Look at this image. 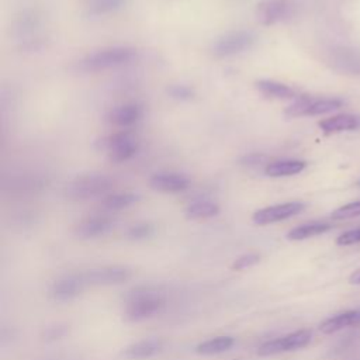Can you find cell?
Returning a JSON list of instances; mask_svg holds the SVG:
<instances>
[{"mask_svg": "<svg viewBox=\"0 0 360 360\" xmlns=\"http://www.w3.org/2000/svg\"><path fill=\"white\" fill-rule=\"evenodd\" d=\"M156 232V228L152 222H138L131 225L127 232L125 236L129 240H145L149 239L150 236H153Z\"/></svg>", "mask_w": 360, "mask_h": 360, "instance_id": "26", "label": "cell"}, {"mask_svg": "<svg viewBox=\"0 0 360 360\" xmlns=\"http://www.w3.org/2000/svg\"><path fill=\"white\" fill-rule=\"evenodd\" d=\"M294 14L291 0H263L257 4L256 17L262 25H274L288 20Z\"/></svg>", "mask_w": 360, "mask_h": 360, "instance_id": "12", "label": "cell"}, {"mask_svg": "<svg viewBox=\"0 0 360 360\" xmlns=\"http://www.w3.org/2000/svg\"><path fill=\"white\" fill-rule=\"evenodd\" d=\"M167 94L174 100L187 101L194 97V90H193V87H190L187 84L177 83V84H170L167 87Z\"/></svg>", "mask_w": 360, "mask_h": 360, "instance_id": "30", "label": "cell"}, {"mask_svg": "<svg viewBox=\"0 0 360 360\" xmlns=\"http://www.w3.org/2000/svg\"><path fill=\"white\" fill-rule=\"evenodd\" d=\"M165 349V342L160 338H146L125 346L121 356L125 360H148L160 354Z\"/></svg>", "mask_w": 360, "mask_h": 360, "instance_id": "14", "label": "cell"}, {"mask_svg": "<svg viewBox=\"0 0 360 360\" xmlns=\"http://www.w3.org/2000/svg\"><path fill=\"white\" fill-rule=\"evenodd\" d=\"M86 287H87V283L83 277V273H69L56 278L51 284L49 295L55 301L69 302L77 298L84 291Z\"/></svg>", "mask_w": 360, "mask_h": 360, "instance_id": "10", "label": "cell"}, {"mask_svg": "<svg viewBox=\"0 0 360 360\" xmlns=\"http://www.w3.org/2000/svg\"><path fill=\"white\" fill-rule=\"evenodd\" d=\"M132 276V269L122 264L93 267L83 273L87 285H120L127 283Z\"/></svg>", "mask_w": 360, "mask_h": 360, "instance_id": "9", "label": "cell"}, {"mask_svg": "<svg viewBox=\"0 0 360 360\" xmlns=\"http://www.w3.org/2000/svg\"><path fill=\"white\" fill-rule=\"evenodd\" d=\"M219 214V205L211 200H195L186 207L188 219H208Z\"/></svg>", "mask_w": 360, "mask_h": 360, "instance_id": "22", "label": "cell"}, {"mask_svg": "<svg viewBox=\"0 0 360 360\" xmlns=\"http://www.w3.org/2000/svg\"><path fill=\"white\" fill-rule=\"evenodd\" d=\"M114 226H115V222L112 218L107 215H94L80 221L75 226V235L83 240L96 239L107 235L110 231H112Z\"/></svg>", "mask_w": 360, "mask_h": 360, "instance_id": "13", "label": "cell"}, {"mask_svg": "<svg viewBox=\"0 0 360 360\" xmlns=\"http://www.w3.org/2000/svg\"><path fill=\"white\" fill-rule=\"evenodd\" d=\"M332 228L330 224L328 222H307L302 225H298L295 228H292L291 231H288L287 233V239L290 240H304L308 238H314L318 235H322L325 232H328Z\"/></svg>", "mask_w": 360, "mask_h": 360, "instance_id": "23", "label": "cell"}, {"mask_svg": "<svg viewBox=\"0 0 360 360\" xmlns=\"http://www.w3.org/2000/svg\"><path fill=\"white\" fill-rule=\"evenodd\" d=\"M166 307L165 295L153 287H136L125 297L124 316L129 322H142L163 311Z\"/></svg>", "mask_w": 360, "mask_h": 360, "instance_id": "1", "label": "cell"}, {"mask_svg": "<svg viewBox=\"0 0 360 360\" xmlns=\"http://www.w3.org/2000/svg\"><path fill=\"white\" fill-rule=\"evenodd\" d=\"M125 4V0H90L86 13L89 15H105L120 10Z\"/></svg>", "mask_w": 360, "mask_h": 360, "instance_id": "25", "label": "cell"}, {"mask_svg": "<svg viewBox=\"0 0 360 360\" xmlns=\"http://www.w3.org/2000/svg\"><path fill=\"white\" fill-rule=\"evenodd\" d=\"M256 89L260 91V94L273 100L297 98V93L291 86L281 82H276V80L260 79L256 82Z\"/></svg>", "mask_w": 360, "mask_h": 360, "instance_id": "19", "label": "cell"}, {"mask_svg": "<svg viewBox=\"0 0 360 360\" xmlns=\"http://www.w3.org/2000/svg\"><path fill=\"white\" fill-rule=\"evenodd\" d=\"M69 332V328L68 325L65 323H56V325H52V326H48L42 336L46 342H55V340H59V339H63Z\"/></svg>", "mask_w": 360, "mask_h": 360, "instance_id": "31", "label": "cell"}, {"mask_svg": "<svg viewBox=\"0 0 360 360\" xmlns=\"http://www.w3.org/2000/svg\"><path fill=\"white\" fill-rule=\"evenodd\" d=\"M114 180L104 173H87L72 179L65 186V195L73 201H86L108 195Z\"/></svg>", "mask_w": 360, "mask_h": 360, "instance_id": "3", "label": "cell"}, {"mask_svg": "<svg viewBox=\"0 0 360 360\" xmlns=\"http://www.w3.org/2000/svg\"><path fill=\"white\" fill-rule=\"evenodd\" d=\"M17 39L21 42L24 49H37L44 39L45 25L42 14L35 8H25L17 17L15 22Z\"/></svg>", "mask_w": 360, "mask_h": 360, "instance_id": "4", "label": "cell"}, {"mask_svg": "<svg viewBox=\"0 0 360 360\" xmlns=\"http://www.w3.org/2000/svg\"><path fill=\"white\" fill-rule=\"evenodd\" d=\"M259 262H260V255L255 253V252H250V253H245V255L238 256L233 260V263L231 264V269L235 270V271H242V270L253 267Z\"/></svg>", "mask_w": 360, "mask_h": 360, "instance_id": "29", "label": "cell"}, {"mask_svg": "<svg viewBox=\"0 0 360 360\" xmlns=\"http://www.w3.org/2000/svg\"><path fill=\"white\" fill-rule=\"evenodd\" d=\"M330 217H332V219H349V218L360 217V200L347 202V204L336 208L330 214Z\"/></svg>", "mask_w": 360, "mask_h": 360, "instance_id": "28", "label": "cell"}, {"mask_svg": "<svg viewBox=\"0 0 360 360\" xmlns=\"http://www.w3.org/2000/svg\"><path fill=\"white\" fill-rule=\"evenodd\" d=\"M356 243H360V226L346 231L336 238V245L339 246H350Z\"/></svg>", "mask_w": 360, "mask_h": 360, "instance_id": "32", "label": "cell"}, {"mask_svg": "<svg viewBox=\"0 0 360 360\" xmlns=\"http://www.w3.org/2000/svg\"><path fill=\"white\" fill-rule=\"evenodd\" d=\"M101 148L108 153L111 162L121 163L136 155L139 143L136 136L129 131H120L104 138L101 141Z\"/></svg>", "mask_w": 360, "mask_h": 360, "instance_id": "8", "label": "cell"}, {"mask_svg": "<svg viewBox=\"0 0 360 360\" xmlns=\"http://www.w3.org/2000/svg\"><path fill=\"white\" fill-rule=\"evenodd\" d=\"M255 42H256V35L252 31H248V30L229 31L214 41L211 46V52L215 58H228L250 49L255 45Z\"/></svg>", "mask_w": 360, "mask_h": 360, "instance_id": "5", "label": "cell"}, {"mask_svg": "<svg viewBox=\"0 0 360 360\" xmlns=\"http://www.w3.org/2000/svg\"><path fill=\"white\" fill-rule=\"evenodd\" d=\"M318 127L326 135L346 132V131H354V129L360 128V117L354 115V114H338V115L321 120L318 122Z\"/></svg>", "mask_w": 360, "mask_h": 360, "instance_id": "18", "label": "cell"}, {"mask_svg": "<svg viewBox=\"0 0 360 360\" xmlns=\"http://www.w3.org/2000/svg\"><path fill=\"white\" fill-rule=\"evenodd\" d=\"M359 325H360V308L343 311L326 318L319 323V330L323 335H332L345 328L359 326Z\"/></svg>", "mask_w": 360, "mask_h": 360, "instance_id": "16", "label": "cell"}, {"mask_svg": "<svg viewBox=\"0 0 360 360\" xmlns=\"http://www.w3.org/2000/svg\"><path fill=\"white\" fill-rule=\"evenodd\" d=\"M305 204L301 201H288L283 204H276V205H269L264 208L257 210L252 215V221L256 225H270L276 224L284 219H288L301 211H304Z\"/></svg>", "mask_w": 360, "mask_h": 360, "instance_id": "11", "label": "cell"}, {"mask_svg": "<svg viewBox=\"0 0 360 360\" xmlns=\"http://www.w3.org/2000/svg\"><path fill=\"white\" fill-rule=\"evenodd\" d=\"M235 345V338L231 335H219L200 342L195 346V353L201 356H214L228 352Z\"/></svg>", "mask_w": 360, "mask_h": 360, "instance_id": "21", "label": "cell"}, {"mask_svg": "<svg viewBox=\"0 0 360 360\" xmlns=\"http://www.w3.org/2000/svg\"><path fill=\"white\" fill-rule=\"evenodd\" d=\"M149 186L152 190L160 193H180L190 186V180L181 173L160 172L149 179Z\"/></svg>", "mask_w": 360, "mask_h": 360, "instance_id": "15", "label": "cell"}, {"mask_svg": "<svg viewBox=\"0 0 360 360\" xmlns=\"http://www.w3.org/2000/svg\"><path fill=\"white\" fill-rule=\"evenodd\" d=\"M139 201V195L135 193H112L103 198L101 205L108 211L125 210Z\"/></svg>", "mask_w": 360, "mask_h": 360, "instance_id": "24", "label": "cell"}, {"mask_svg": "<svg viewBox=\"0 0 360 360\" xmlns=\"http://www.w3.org/2000/svg\"><path fill=\"white\" fill-rule=\"evenodd\" d=\"M307 167V163L304 160L298 159H283V160H274L266 165L264 173L269 177H288L301 173Z\"/></svg>", "mask_w": 360, "mask_h": 360, "instance_id": "20", "label": "cell"}, {"mask_svg": "<svg viewBox=\"0 0 360 360\" xmlns=\"http://www.w3.org/2000/svg\"><path fill=\"white\" fill-rule=\"evenodd\" d=\"M136 56V51L131 46H107L93 51L77 62H75V70L82 73L103 72L107 69H114L129 63Z\"/></svg>", "mask_w": 360, "mask_h": 360, "instance_id": "2", "label": "cell"}, {"mask_svg": "<svg viewBox=\"0 0 360 360\" xmlns=\"http://www.w3.org/2000/svg\"><path fill=\"white\" fill-rule=\"evenodd\" d=\"M312 339V332L308 329H298L294 332H290L287 335L266 340L257 347L259 356H274L280 353L294 352L298 349H302L309 345Z\"/></svg>", "mask_w": 360, "mask_h": 360, "instance_id": "6", "label": "cell"}, {"mask_svg": "<svg viewBox=\"0 0 360 360\" xmlns=\"http://www.w3.org/2000/svg\"><path fill=\"white\" fill-rule=\"evenodd\" d=\"M142 117V107L136 103H124L114 107L108 114V121L121 128L131 127L136 124Z\"/></svg>", "mask_w": 360, "mask_h": 360, "instance_id": "17", "label": "cell"}, {"mask_svg": "<svg viewBox=\"0 0 360 360\" xmlns=\"http://www.w3.org/2000/svg\"><path fill=\"white\" fill-rule=\"evenodd\" d=\"M340 105L342 100L339 98H314L309 96H301L297 97L295 101L285 108L284 114L290 118L323 115L340 108Z\"/></svg>", "mask_w": 360, "mask_h": 360, "instance_id": "7", "label": "cell"}, {"mask_svg": "<svg viewBox=\"0 0 360 360\" xmlns=\"http://www.w3.org/2000/svg\"><path fill=\"white\" fill-rule=\"evenodd\" d=\"M44 183L42 180H39L38 177H28V176H24V177H17L14 180H11V188L18 191V193H32V191H37L39 188H42Z\"/></svg>", "mask_w": 360, "mask_h": 360, "instance_id": "27", "label": "cell"}, {"mask_svg": "<svg viewBox=\"0 0 360 360\" xmlns=\"http://www.w3.org/2000/svg\"><path fill=\"white\" fill-rule=\"evenodd\" d=\"M349 283H350V284H357V285H360V269L354 270V271L349 276Z\"/></svg>", "mask_w": 360, "mask_h": 360, "instance_id": "34", "label": "cell"}, {"mask_svg": "<svg viewBox=\"0 0 360 360\" xmlns=\"http://www.w3.org/2000/svg\"><path fill=\"white\" fill-rule=\"evenodd\" d=\"M266 156L263 153H249L240 158L239 165L242 166H248V167H255V166H260L264 163Z\"/></svg>", "mask_w": 360, "mask_h": 360, "instance_id": "33", "label": "cell"}]
</instances>
